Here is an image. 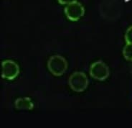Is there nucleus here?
<instances>
[{"mask_svg": "<svg viewBox=\"0 0 132 128\" xmlns=\"http://www.w3.org/2000/svg\"><path fill=\"white\" fill-rule=\"evenodd\" d=\"M47 68L54 76H60L67 71L68 62L63 56L58 55L53 56L47 61Z\"/></svg>", "mask_w": 132, "mask_h": 128, "instance_id": "1", "label": "nucleus"}, {"mask_svg": "<svg viewBox=\"0 0 132 128\" xmlns=\"http://www.w3.org/2000/svg\"><path fill=\"white\" fill-rule=\"evenodd\" d=\"M68 84L74 92H82L88 86V79L84 73L75 72L70 76Z\"/></svg>", "mask_w": 132, "mask_h": 128, "instance_id": "2", "label": "nucleus"}, {"mask_svg": "<svg viewBox=\"0 0 132 128\" xmlns=\"http://www.w3.org/2000/svg\"><path fill=\"white\" fill-rule=\"evenodd\" d=\"M109 66L101 61L93 63L90 67V75L93 79L98 81H104L109 76Z\"/></svg>", "mask_w": 132, "mask_h": 128, "instance_id": "3", "label": "nucleus"}, {"mask_svg": "<svg viewBox=\"0 0 132 128\" xmlns=\"http://www.w3.org/2000/svg\"><path fill=\"white\" fill-rule=\"evenodd\" d=\"M2 76L7 80H13L20 73V67L17 63L11 60L4 61L2 63Z\"/></svg>", "mask_w": 132, "mask_h": 128, "instance_id": "4", "label": "nucleus"}, {"mask_svg": "<svg viewBox=\"0 0 132 128\" xmlns=\"http://www.w3.org/2000/svg\"><path fill=\"white\" fill-rule=\"evenodd\" d=\"M85 13V9L78 2H75L68 4L65 7V14L70 21H77L82 17Z\"/></svg>", "mask_w": 132, "mask_h": 128, "instance_id": "5", "label": "nucleus"}, {"mask_svg": "<svg viewBox=\"0 0 132 128\" xmlns=\"http://www.w3.org/2000/svg\"><path fill=\"white\" fill-rule=\"evenodd\" d=\"M14 107L18 110H32L34 104L29 97H20L15 100Z\"/></svg>", "mask_w": 132, "mask_h": 128, "instance_id": "6", "label": "nucleus"}, {"mask_svg": "<svg viewBox=\"0 0 132 128\" xmlns=\"http://www.w3.org/2000/svg\"><path fill=\"white\" fill-rule=\"evenodd\" d=\"M123 55L126 59L132 61V44L126 43L123 49Z\"/></svg>", "mask_w": 132, "mask_h": 128, "instance_id": "7", "label": "nucleus"}, {"mask_svg": "<svg viewBox=\"0 0 132 128\" xmlns=\"http://www.w3.org/2000/svg\"><path fill=\"white\" fill-rule=\"evenodd\" d=\"M125 40L126 43L132 44V26L129 27L126 32Z\"/></svg>", "mask_w": 132, "mask_h": 128, "instance_id": "8", "label": "nucleus"}, {"mask_svg": "<svg viewBox=\"0 0 132 128\" xmlns=\"http://www.w3.org/2000/svg\"><path fill=\"white\" fill-rule=\"evenodd\" d=\"M57 1H58V2L60 4H66V5L76 2V0H57Z\"/></svg>", "mask_w": 132, "mask_h": 128, "instance_id": "9", "label": "nucleus"}]
</instances>
